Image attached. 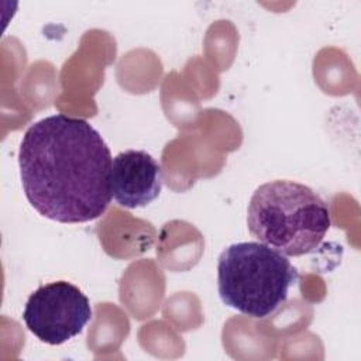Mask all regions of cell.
Wrapping results in <instances>:
<instances>
[{"label":"cell","instance_id":"1","mask_svg":"<svg viewBox=\"0 0 361 361\" xmlns=\"http://www.w3.org/2000/svg\"><path fill=\"white\" fill-rule=\"evenodd\" d=\"M111 154L86 120L63 113L47 116L27 128L18 149L24 195L44 217L58 223H86L111 202Z\"/></svg>","mask_w":361,"mask_h":361},{"label":"cell","instance_id":"2","mask_svg":"<svg viewBox=\"0 0 361 361\" xmlns=\"http://www.w3.org/2000/svg\"><path fill=\"white\" fill-rule=\"evenodd\" d=\"M330 210L312 188L286 179L259 185L247 209V227L285 257L313 252L330 228Z\"/></svg>","mask_w":361,"mask_h":361},{"label":"cell","instance_id":"3","mask_svg":"<svg viewBox=\"0 0 361 361\" xmlns=\"http://www.w3.org/2000/svg\"><path fill=\"white\" fill-rule=\"evenodd\" d=\"M298 279L299 272L290 261L259 241L234 243L217 259L221 302L252 319H264L276 312Z\"/></svg>","mask_w":361,"mask_h":361},{"label":"cell","instance_id":"4","mask_svg":"<svg viewBox=\"0 0 361 361\" xmlns=\"http://www.w3.org/2000/svg\"><path fill=\"white\" fill-rule=\"evenodd\" d=\"M90 319L87 296L66 281L41 285L28 296L23 312L27 329L49 345H59L76 337Z\"/></svg>","mask_w":361,"mask_h":361},{"label":"cell","instance_id":"5","mask_svg":"<svg viewBox=\"0 0 361 361\" xmlns=\"http://www.w3.org/2000/svg\"><path fill=\"white\" fill-rule=\"evenodd\" d=\"M110 186L111 196L120 206L144 207L161 193V165L144 149H126L111 161Z\"/></svg>","mask_w":361,"mask_h":361}]
</instances>
